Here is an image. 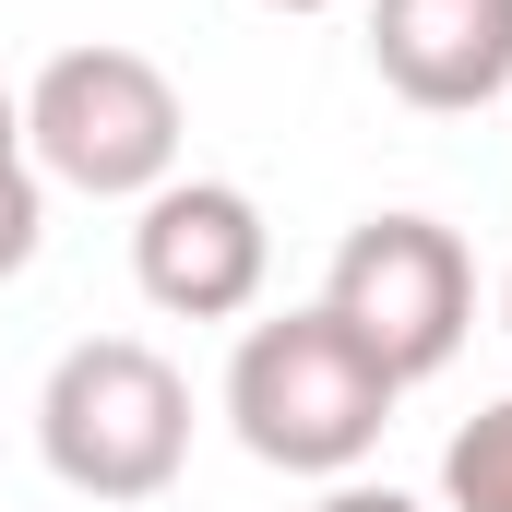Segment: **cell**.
Here are the masks:
<instances>
[{"label":"cell","mask_w":512,"mask_h":512,"mask_svg":"<svg viewBox=\"0 0 512 512\" xmlns=\"http://www.w3.org/2000/svg\"><path fill=\"white\" fill-rule=\"evenodd\" d=\"M393 405H405V382H393L322 298L251 322L239 358H227V429H239V453L274 465V477H322V489L358 477L382 453Z\"/></svg>","instance_id":"1"},{"label":"cell","mask_w":512,"mask_h":512,"mask_svg":"<svg viewBox=\"0 0 512 512\" xmlns=\"http://www.w3.org/2000/svg\"><path fill=\"white\" fill-rule=\"evenodd\" d=\"M36 453L72 501H167L191 465V382L143 334H84L36 393Z\"/></svg>","instance_id":"2"},{"label":"cell","mask_w":512,"mask_h":512,"mask_svg":"<svg viewBox=\"0 0 512 512\" xmlns=\"http://www.w3.org/2000/svg\"><path fill=\"white\" fill-rule=\"evenodd\" d=\"M179 84L143 60V48H60L36 84H24V155H36V179H60V191H96V203H143V191H167L179 179Z\"/></svg>","instance_id":"3"},{"label":"cell","mask_w":512,"mask_h":512,"mask_svg":"<svg viewBox=\"0 0 512 512\" xmlns=\"http://www.w3.org/2000/svg\"><path fill=\"white\" fill-rule=\"evenodd\" d=\"M322 310L382 358L393 382H441L465 358V322H477V262H465V239L441 215H358L334 239Z\"/></svg>","instance_id":"4"},{"label":"cell","mask_w":512,"mask_h":512,"mask_svg":"<svg viewBox=\"0 0 512 512\" xmlns=\"http://www.w3.org/2000/svg\"><path fill=\"white\" fill-rule=\"evenodd\" d=\"M262 274H274V227L239 179H167L131 215V286L167 322H251Z\"/></svg>","instance_id":"5"},{"label":"cell","mask_w":512,"mask_h":512,"mask_svg":"<svg viewBox=\"0 0 512 512\" xmlns=\"http://www.w3.org/2000/svg\"><path fill=\"white\" fill-rule=\"evenodd\" d=\"M370 72L429 120L489 108L512 96V0H370Z\"/></svg>","instance_id":"6"},{"label":"cell","mask_w":512,"mask_h":512,"mask_svg":"<svg viewBox=\"0 0 512 512\" xmlns=\"http://www.w3.org/2000/svg\"><path fill=\"white\" fill-rule=\"evenodd\" d=\"M441 512H512V393L441 441Z\"/></svg>","instance_id":"7"},{"label":"cell","mask_w":512,"mask_h":512,"mask_svg":"<svg viewBox=\"0 0 512 512\" xmlns=\"http://www.w3.org/2000/svg\"><path fill=\"white\" fill-rule=\"evenodd\" d=\"M36 239H48V179L24 155V96L0 84V286L36 262Z\"/></svg>","instance_id":"8"},{"label":"cell","mask_w":512,"mask_h":512,"mask_svg":"<svg viewBox=\"0 0 512 512\" xmlns=\"http://www.w3.org/2000/svg\"><path fill=\"white\" fill-rule=\"evenodd\" d=\"M310 512H429V501H405V489H382V477H334Z\"/></svg>","instance_id":"9"},{"label":"cell","mask_w":512,"mask_h":512,"mask_svg":"<svg viewBox=\"0 0 512 512\" xmlns=\"http://www.w3.org/2000/svg\"><path fill=\"white\" fill-rule=\"evenodd\" d=\"M262 12H334V0H262Z\"/></svg>","instance_id":"10"},{"label":"cell","mask_w":512,"mask_h":512,"mask_svg":"<svg viewBox=\"0 0 512 512\" xmlns=\"http://www.w3.org/2000/svg\"><path fill=\"white\" fill-rule=\"evenodd\" d=\"M501 322H512V274H501Z\"/></svg>","instance_id":"11"}]
</instances>
